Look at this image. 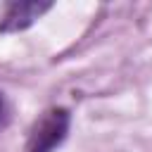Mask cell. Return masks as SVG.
I'll return each mask as SVG.
<instances>
[{
    "label": "cell",
    "instance_id": "obj_1",
    "mask_svg": "<svg viewBox=\"0 0 152 152\" xmlns=\"http://www.w3.org/2000/svg\"><path fill=\"white\" fill-rule=\"evenodd\" d=\"M66 131H69V112L66 109H50L33 126L24 152H52L66 138Z\"/></svg>",
    "mask_w": 152,
    "mask_h": 152
},
{
    "label": "cell",
    "instance_id": "obj_2",
    "mask_svg": "<svg viewBox=\"0 0 152 152\" xmlns=\"http://www.w3.org/2000/svg\"><path fill=\"white\" fill-rule=\"evenodd\" d=\"M52 7V2H40V0H14L7 5L2 21H0V31H21L26 26H31L43 12H48Z\"/></svg>",
    "mask_w": 152,
    "mask_h": 152
},
{
    "label": "cell",
    "instance_id": "obj_3",
    "mask_svg": "<svg viewBox=\"0 0 152 152\" xmlns=\"http://www.w3.org/2000/svg\"><path fill=\"white\" fill-rule=\"evenodd\" d=\"M5 114H7V104H5V97L0 95V124L5 121Z\"/></svg>",
    "mask_w": 152,
    "mask_h": 152
}]
</instances>
